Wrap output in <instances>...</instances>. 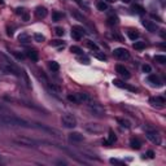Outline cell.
Listing matches in <instances>:
<instances>
[{
    "label": "cell",
    "mask_w": 166,
    "mask_h": 166,
    "mask_svg": "<svg viewBox=\"0 0 166 166\" xmlns=\"http://www.w3.org/2000/svg\"><path fill=\"white\" fill-rule=\"evenodd\" d=\"M0 121H3L4 123L10 124V126H18V127H34V124H31L30 122H27L26 119H22L20 117L12 116V114H5V116H0Z\"/></svg>",
    "instance_id": "cell-1"
},
{
    "label": "cell",
    "mask_w": 166,
    "mask_h": 166,
    "mask_svg": "<svg viewBox=\"0 0 166 166\" xmlns=\"http://www.w3.org/2000/svg\"><path fill=\"white\" fill-rule=\"evenodd\" d=\"M61 123L64 124V127L66 129H74L77 126V119H75L74 116L71 114H64L61 117Z\"/></svg>",
    "instance_id": "cell-2"
},
{
    "label": "cell",
    "mask_w": 166,
    "mask_h": 166,
    "mask_svg": "<svg viewBox=\"0 0 166 166\" xmlns=\"http://www.w3.org/2000/svg\"><path fill=\"white\" fill-rule=\"evenodd\" d=\"M67 100L73 101V103H83V101H91V97L87 95V93L78 92V93L69 95V96H67Z\"/></svg>",
    "instance_id": "cell-3"
},
{
    "label": "cell",
    "mask_w": 166,
    "mask_h": 166,
    "mask_svg": "<svg viewBox=\"0 0 166 166\" xmlns=\"http://www.w3.org/2000/svg\"><path fill=\"white\" fill-rule=\"evenodd\" d=\"M84 34H86V30L83 27H80V26H74L71 29V38L75 39V40H79Z\"/></svg>",
    "instance_id": "cell-4"
},
{
    "label": "cell",
    "mask_w": 166,
    "mask_h": 166,
    "mask_svg": "<svg viewBox=\"0 0 166 166\" xmlns=\"http://www.w3.org/2000/svg\"><path fill=\"white\" fill-rule=\"evenodd\" d=\"M114 56L119 60H129L130 59V53L127 49L124 48H117L114 49Z\"/></svg>",
    "instance_id": "cell-5"
},
{
    "label": "cell",
    "mask_w": 166,
    "mask_h": 166,
    "mask_svg": "<svg viewBox=\"0 0 166 166\" xmlns=\"http://www.w3.org/2000/svg\"><path fill=\"white\" fill-rule=\"evenodd\" d=\"M13 142L17 143V144L25 145V147H35V144H36V142H34V140H31V139H27V137H16Z\"/></svg>",
    "instance_id": "cell-6"
},
{
    "label": "cell",
    "mask_w": 166,
    "mask_h": 166,
    "mask_svg": "<svg viewBox=\"0 0 166 166\" xmlns=\"http://www.w3.org/2000/svg\"><path fill=\"white\" fill-rule=\"evenodd\" d=\"M149 103L152 104V105H157V106H163V104L166 103L165 97H162V96H153V97L149 99Z\"/></svg>",
    "instance_id": "cell-7"
},
{
    "label": "cell",
    "mask_w": 166,
    "mask_h": 166,
    "mask_svg": "<svg viewBox=\"0 0 166 166\" xmlns=\"http://www.w3.org/2000/svg\"><path fill=\"white\" fill-rule=\"evenodd\" d=\"M113 83H114V86H117V87H119V88H124V90H129V91H131V92H136V88L135 87L129 86V84H124V83L119 79H114Z\"/></svg>",
    "instance_id": "cell-8"
},
{
    "label": "cell",
    "mask_w": 166,
    "mask_h": 166,
    "mask_svg": "<svg viewBox=\"0 0 166 166\" xmlns=\"http://www.w3.org/2000/svg\"><path fill=\"white\" fill-rule=\"evenodd\" d=\"M69 140L73 143H80L84 140V136H83L80 132H71V134H69Z\"/></svg>",
    "instance_id": "cell-9"
},
{
    "label": "cell",
    "mask_w": 166,
    "mask_h": 166,
    "mask_svg": "<svg viewBox=\"0 0 166 166\" xmlns=\"http://www.w3.org/2000/svg\"><path fill=\"white\" fill-rule=\"evenodd\" d=\"M88 108H90V110L92 112L95 116H103V114H104V109L101 108L99 104H93L92 103V104H90V106H88Z\"/></svg>",
    "instance_id": "cell-10"
},
{
    "label": "cell",
    "mask_w": 166,
    "mask_h": 166,
    "mask_svg": "<svg viewBox=\"0 0 166 166\" xmlns=\"http://www.w3.org/2000/svg\"><path fill=\"white\" fill-rule=\"evenodd\" d=\"M147 137L150 140L152 143H154V144H161V137L160 135L157 134V132H152V131H148L147 132Z\"/></svg>",
    "instance_id": "cell-11"
},
{
    "label": "cell",
    "mask_w": 166,
    "mask_h": 166,
    "mask_svg": "<svg viewBox=\"0 0 166 166\" xmlns=\"http://www.w3.org/2000/svg\"><path fill=\"white\" fill-rule=\"evenodd\" d=\"M116 70H117V73H118L119 75H122V77L126 78V79H129V78L131 77V75H130V71L123 66V65H117V66H116Z\"/></svg>",
    "instance_id": "cell-12"
},
{
    "label": "cell",
    "mask_w": 166,
    "mask_h": 166,
    "mask_svg": "<svg viewBox=\"0 0 166 166\" xmlns=\"http://www.w3.org/2000/svg\"><path fill=\"white\" fill-rule=\"evenodd\" d=\"M148 82H149L153 87H161V86H162L160 78H158L157 75H154V74H150L149 77H148Z\"/></svg>",
    "instance_id": "cell-13"
},
{
    "label": "cell",
    "mask_w": 166,
    "mask_h": 166,
    "mask_svg": "<svg viewBox=\"0 0 166 166\" xmlns=\"http://www.w3.org/2000/svg\"><path fill=\"white\" fill-rule=\"evenodd\" d=\"M143 26H144L148 31H150V33H156V31L158 30L157 25H156V23H153L152 21H143Z\"/></svg>",
    "instance_id": "cell-14"
},
{
    "label": "cell",
    "mask_w": 166,
    "mask_h": 166,
    "mask_svg": "<svg viewBox=\"0 0 166 166\" xmlns=\"http://www.w3.org/2000/svg\"><path fill=\"white\" fill-rule=\"evenodd\" d=\"M116 140H117L116 134H114L113 131H110V132H109V136H108V139H106V140H104L103 143H104V144H105V145H112L114 142H116Z\"/></svg>",
    "instance_id": "cell-15"
},
{
    "label": "cell",
    "mask_w": 166,
    "mask_h": 166,
    "mask_svg": "<svg viewBox=\"0 0 166 166\" xmlns=\"http://www.w3.org/2000/svg\"><path fill=\"white\" fill-rule=\"evenodd\" d=\"M130 145H131V148H134V149H140V148H142V142H140L137 137H131Z\"/></svg>",
    "instance_id": "cell-16"
},
{
    "label": "cell",
    "mask_w": 166,
    "mask_h": 166,
    "mask_svg": "<svg viewBox=\"0 0 166 166\" xmlns=\"http://www.w3.org/2000/svg\"><path fill=\"white\" fill-rule=\"evenodd\" d=\"M35 14L38 18H44L47 16V9L44 7H38L35 10Z\"/></svg>",
    "instance_id": "cell-17"
},
{
    "label": "cell",
    "mask_w": 166,
    "mask_h": 166,
    "mask_svg": "<svg viewBox=\"0 0 166 166\" xmlns=\"http://www.w3.org/2000/svg\"><path fill=\"white\" fill-rule=\"evenodd\" d=\"M27 57H30L33 61H38V59H39L38 52L34 51V49H30V51H27Z\"/></svg>",
    "instance_id": "cell-18"
},
{
    "label": "cell",
    "mask_w": 166,
    "mask_h": 166,
    "mask_svg": "<svg viewBox=\"0 0 166 166\" xmlns=\"http://www.w3.org/2000/svg\"><path fill=\"white\" fill-rule=\"evenodd\" d=\"M96 7H97L99 10H101V12H104V10L108 9V4H106L104 0H101V1H97V4H96Z\"/></svg>",
    "instance_id": "cell-19"
},
{
    "label": "cell",
    "mask_w": 166,
    "mask_h": 166,
    "mask_svg": "<svg viewBox=\"0 0 166 166\" xmlns=\"http://www.w3.org/2000/svg\"><path fill=\"white\" fill-rule=\"evenodd\" d=\"M132 10L136 12V13H139V14H143V13L145 12L144 8H143L142 5H139V4H132Z\"/></svg>",
    "instance_id": "cell-20"
},
{
    "label": "cell",
    "mask_w": 166,
    "mask_h": 166,
    "mask_svg": "<svg viewBox=\"0 0 166 166\" xmlns=\"http://www.w3.org/2000/svg\"><path fill=\"white\" fill-rule=\"evenodd\" d=\"M48 65H49V69H51L52 71H57V70L60 69V65L57 64L56 61H49Z\"/></svg>",
    "instance_id": "cell-21"
},
{
    "label": "cell",
    "mask_w": 166,
    "mask_h": 166,
    "mask_svg": "<svg viewBox=\"0 0 166 166\" xmlns=\"http://www.w3.org/2000/svg\"><path fill=\"white\" fill-rule=\"evenodd\" d=\"M154 60L160 64H166V56H163V54H156Z\"/></svg>",
    "instance_id": "cell-22"
},
{
    "label": "cell",
    "mask_w": 166,
    "mask_h": 166,
    "mask_svg": "<svg viewBox=\"0 0 166 166\" xmlns=\"http://www.w3.org/2000/svg\"><path fill=\"white\" fill-rule=\"evenodd\" d=\"M117 121H118V123H121L123 127H126V129H130V127H131V123H130V122L127 121V119L118 118V119H117Z\"/></svg>",
    "instance_id": "cell-23"
},
{
    "label": "cell",
    "mask_w": 166,
    "mask_h": 166,
    "mask_svg": "<svg viewBox=\"0 0 166 166\" xmlns=\"http://www.w3.org/2000/svg\"><path fill=\"white\" fill-rule=\"evenodd\" d=\"M70 51H71L73 53H75V54H82L83 53V51L78 46H71L70 47Z\"/></svg>",
    "instance_id": "cell-24"
},
{
    "label": "cell",
    "mask_w": 166,
    "mask_h": 166,
    "mask_svg": "<svg viewBox=\"0 0 166 166\" xmlns=\"http://www.w3.org/2000/svg\"><path fill=\"white\" fill-rule=\"evenodd\" d=\"M144 47H145L144 42H135V43H134V48L135 49H143Z\"/></svg>",
    "instance_id": "cell-25"
},
{
    "label": "cell",
    "mask_w": 166,
    "mask_h": 166,
    "mask_svg": "<svg viewBox=\"0 0 166 166\" xmlns=\"http://www.w3.org/2000/svg\"><path fill=\"white\" fill-rule=\"evenodd\" d=\"M117 22H118V18H117L116 16H110V17H108V23H109V25H116Z\"/></svg>",
    "instance_id": "cell-26"
},
{
    "label": "cell",
    "mask_w": 166,
    "mask_h": 166,
    "mask_svg": "<svg viewBox=\"0 0 166 166\" xmlns=\"http://www.w3.org/2000/svg\"><path fill=\"white\" fill-rule=\"evenodd\" d=\"M129 38L131 40H135V39L139 38V33H136V31H129Z\"/></svg>",
    "instance_id": "cell-27"
},
{
    "label": "cell",
    "mask_w": 166,
    "mask_h": 166,
    "mask_svg": "<svg viewBox=\"0 0 166 166\" xmlns=\"http://www.w3.org/2000/svg\"><path fill=\"white\" fill-rule=\"evenodd\" d=\"M34 39H35L36 42H39V43H40V42H44L46 40V38H44V35H42V34H34Z\"/></svg>",
    "instance_id": "cell-28"
},
{
    "label": "cell",
    "mask_w": 166,
    "mask_h": 166,
    "mask_svg": "<svg viewBox=\"0 0 166 166\" xmlns=\"http://www.w3.org/2000/svg\"><path fill=\"white\" fill-rule=\"evenodd\" d=\"M52 18H53V21H56V22H57V21H60L62 18V14H61V13H59V12H53V13H52Z\"/></svg>",
    "instance_id": "cell-29"
},
{
    "label": "cell",
    "mask_w": 166,
    "mask_h": 166,
    "mask_svg": "<svg viewBox=\"0 0 166 166\" xmlns=\"http://www.w3.org/2000/svg\"><path fill=\"white\" fill-rule=\"evenodd\" d=\"M87 47H88V48H91V49H95V51H97V49H99L97 44H95L93 42H91V40H87Z\"/></svg>",
    "instance_id": "cell-30"
},
{
    "label": "cell",
    "mask_w": 166,
    "mask_h": 166,
    "mask_svg": "<svg viewBox=\"0 0 166 166\" xmlns=\"http://www.w3.org/2000/svg\"><path fill=\"white\" fill-rule=\"evenodd\" d=\"M51 46H53V47H64L65 44L62 43L61 40H52L51 42Z\"/></svg>",
    "instance_id": "cell-31"
},
{
    "label": "cell",
    "mask_w": 166,
    "mask_h": 166,
    "mask_svg": "<svg viewBox=\"0 0 166 166\" xmlns=\"http://www.w3.org/2000/svg\"><path fill=\"white\" fill-rule=\"evenodd\" d=\"M3 113H7V114H12L9 112V109H7L5 106H3V105H0V116H3Z\"/></svg>",
    "instance_id": "cell-32"
},
{
    "label": "cell",
    "mask_w": 166,
    "mask_h": 166,
    "mask_svg": "<svg viewBox=\"0 0 166 166\" xmlns=\"http://www.w3.org/2000/svg\"><path fill=\"white\" fill-rule=\"evenodd\" d=\"M54 31H56V35H59V36L64 35V29H62V27H56V29H54Z\"/></svg>",
    "instance_id": "cell-33"
},
{
    "label": "cell",
    "mask_w": 166,
    "mask_h": 166,
    "mask_svg": "<svg viewBox=\"0 0 166 166\" xmlns=\"http://www.w3.org/2000/svg\"><path fill=\"white\" fill-rule=\"evenodd\" d=\"M18 39H20L21 42H23V43H27V42H29V38H27V35H26V34L20 35V38H18Z\"/></svg>",
    "instance_id": "cell-34"
},
{
    "label": "cell",
    "mask_w": 166,
    "mask_h": 166,
    "mask_svg": "<svg viewBox=\"0 0 166 166\" xmlns=\"http://www.w3.org/2000/svg\"><path fill=\"white\" fill-rule=\"evenodd\" d=\"M142 69H143V71H144V73H150V71H152V67H150L149 65H143Z\"/></svg>",
    "instance_id": "cell-35"
},
{
    "label": "cell",
    "mask_w": 166,
    "mask_h": 166,
    "mask_svg": "<svg viewBox=\"0 0 166 166\" xmlns=\"http://www.w3.org/2000/svg\"><path fill=\"white\" fill-rule=\"evenodd\" d=\"M110 163H116V165H123V162L119 160H116V158H112L110 160Z\"/></svg>",
    "instance_id": "cell-36"
},
{
    "label": "cell",
    "mask_w": 166,
    "mask_h": 166,
    "mask_svg": "<svg viewBox=\"0 0 166 166\" xmlns=\"http://www.w3.org/2000/svg\"><path fill=\"white\" fill-rule=\"evenodd\" d=\"M13 54H14V56L17 57L18 60H23V57H25L22 53H18V52H13Z\"/></svg>",
    "instance_id": "cell-37"
},
{
    "label": "cell",
    "mask_w": 166,
    "mask_h": 166,
    "mask_svg": "<svg viewBox=\"0 0 166 166\" xmlns=\"http://www.w3.org/2000/svg\"><path fill=\"white\" fill-rule=\"evenodd\" d=\"M147 156H148L149 158H153V157H154V152H153V150H148V152H147Z\"/></svg>",
    "instance_id": "cell-38"
},
{
    "label": "cell",
    "mask_w": 166,
    "mask_h": 166,
    "mask_svg": "<svg viewBox=\"0 0 166 166\" xmlns=\"http://www.w3.org/2000/svg\"><path fill=\"white\" fill-rule=\"evenodd\" d=\"M75 1H77V3H78V4H79V5H80V7H84V8H86V9H88V7H87V5H86V4H84V3H82V0H75Z\"/></svg>",
    "instance_id": "cell-39"
},
{
    "label": "cell",
    "mask_w": 166,
    "mask_h": 166,
    "mask_svg": "<svg viewBox=\"0 0 166 166\" xmlns=\"http://www.w3.org/2000/svg\"><path fill=\"white\" fill-rule=\"evenodd\" d=\"M96 57H97V59H100V60H106L105 54H101V53H97V54H96Z\"/></svg>",
    "instance_id": "cell-40"
},
{
    "label": "cell",
    "mask_w": 166,
    "mask_h": 166,
    "mask_svg": "<svg viewBox=\"0 0 166 166\" xmlns=\"http://www.w3.org/2000/svg\"><path fill=\"white\" fill-rule=\"evenodd\" d=\"M80 61H82V62L84 61V64H88V61H90V60H88L87 57H82V59H80Z\"/></svg>",
    "instance_id": "cell-41"
},
{
    "label": "cell",
    "mask_w": 166,
    "mask_h": 166,
    "mask_svg": "<svg viewBox=\"0 0 166 166\" xmlns=\"http://www.w3.org/2000/svg\"><path fill=\"white\" fill-rule=\"evenodd\" d=\"M23 20H25V21H29V16H27V14H23Z\"/></svg>",
    "instance_id": "cell-42"
},
{
    "label": "cell",
    "mask_w": 166,
    "mask_h": 166,
    "mask_svg": "<svg viewBox=\"0 0 166 166\" xmlns=\"http://www.w3.org/2000/svg\"><path fill=\"white\" fill-rule=\"evenodd\" d=\"M105 1H108V3H114L116 0H105Z\"/></svg>",
    "instance_id": "cell-43"
},
{
    "label": "cell",
    "mask_w": 166,
    "mask_h": 166,
    "mask_svg": "<svg viewBox=\"0 0 166 166\" xmlns=\"http://www.w3.org/2000/svg\"><path fill=\"white\" fill-rule=\"evenodd\" d=\"M123 3H130V0H122Z\"/></svg>",
    "instance_id": "cell-44"
}]
</instances>
